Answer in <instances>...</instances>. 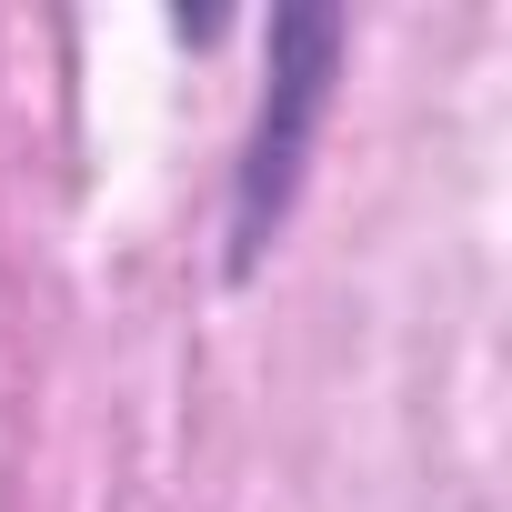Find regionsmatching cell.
Instances as JSON below:
<instances>
[{
	"mask_svg": "<svg viewBox=\"0 0 512 512\" xmlns=\"http://www.w3.org/2000/svg\"><path fill=\"white\" fill-rule=\"evenodd\" d=\"M342 41L352 21L302 0V11H272L262 31V101H251V131L231 151V201H221V282H251L272 262V241L302 201L312 141L332 121V81H342Z\"/></svg>",
	"mask_w": 512,
	"mask_h": 512,
	"instance_id": "obj_1",
	"label": "cell"
}]
</instances>
